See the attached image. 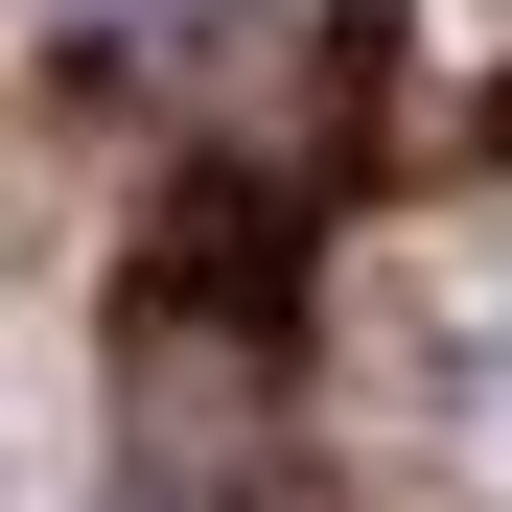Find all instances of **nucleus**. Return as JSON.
I'll return each mask as SVG.
<instances>
[]
</instances>
